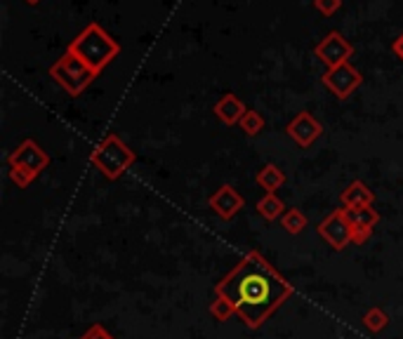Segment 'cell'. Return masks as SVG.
Here are the masks:
<instances>
[{
    "label": "cell",
    "mask_w": 403,
    "mask_h": 339,
    "mask_svg": "<svg viewBox=\"0 0 403 339\" xmlns=\"http://www.w3.org/2000/svg\"><path fill=\"white\" fill-rule=\"evenodd\" d=\"M215 295L234 304L236 316L250 330H257L279 307L295 295L293 283L274 269V264L250 250L229 274L215 286Z\"/></svg>",
    "instance_id": "6da1fadb"
},
{
    "label": "cell",
    "mask_w": 403,
    "mask_h": 339,
    "mask_svg": "<svg viewBox=\"0 0 403 339\" xmlns=\"http://www.w3.org/2000/svg\"><path fill=\"white\" fill-rule=\"evenodd\" d=\"M69 52L80 57L97 73H102L104 66L113 62L120 54V45L99 24H87L85 29L80 31V36L69 45Z\"/></svg>",
    "instance_id": "7a4b0ae2"
},
{
    "label": "cell",
    "mask_w": 403,
    "mask_h": 339,
    "mask_svg": "<svg viewBox=\"0 0 403 339\" xmlns=\"http://www.w3.org/2000/svg\"><path fill=\"white\" fill-rule=\"evenodd\" d=\"M134 160H137L134 151L118 137V134H113V132L106 134V137L99 141V146L90 155L92 165H95L99 172H102L104 177L111 179V181L123 177Z\"/></svg>",
    "instance_id": "3957f363"
},
{
    "label": "cell",
    "mask_w": 403,
    "mask_h": 339,
    "mask_svg": "<svg viewBox=\"0 0 403 339\" xmlns=\"http://www.w3.org/2000/svg\"><path fill=\"white\" fill-rule=\"evenodd\" d=\"M50 76L55 78L57 83L71 94V97H78V94H83L85 87L90 85L99 73L92 69V66H87L80 57H76L73 52L66 50L64 57L59 59L57 64H52Z\"/></svg>",
    "instance_id": "277c9868"
},
{
    "label": "cell",
    "mask_w": 403,
    "mask_h": 339,
    "mask_svg": "<svg viewBox=\"0 0 403 339\" xmlns=\"http://www.w3.org/2000/svg\"><path fill=\"white\" fill-rule=\"evenodd\" d=\"M316 231L321 238H324L333 250H338V252H342V250L352 243V224L347 222L345 207L333 210V212L316 226Z\"/></svg>",
    "instance_id": "5b68a950"
},
{
    "label": "cell",
    "mask_w": 403,
    "mask_h": 339,
    "mask_svg": "<svg viewBox=\"0 0 403 339\" xmlns=\"http://www.w3.org/2000/svg\"><path fill=\"white\" fill-rule=\"evenodd\" d=\"M8 165L22 167L26 172H31L33 177H38V174L50 165V155L45 153V148L36 144L33 139H24L22 144L8 155Z\"/></svg>",
    "instance_id": "8992f818"
},
{
    "label": "cell",
    "mask_w": 403,
    "mask_h": 339,
    "mask_svg": "<svg viewBox=\"0 0 403 339\" xmlns=\"http://www.w3.org/2000/svg\"><path fill=\"white\" fill-rule=\"evenodd\" d=\"M361 83H364V76H361V73L356 71L349 62L335 66V69H328L324 73V85L338 99H347Z\"/></svg>",
    "instance_id": "52a82bcc"
},
{
    "label": "cell",
    "mask_w": 403,
    "mask_h": 339,
    "mask_svg": "<svg viewBox=\"0 0 403 339\" xmlns=\"http://www.w3.org/2000/svg\"><path fill=\"white\" fill-rule=\"evenodd\" d=\"M316 57L328 69H335V66L345 64L347 59L352 57V45L347 43V38L342 36V33L333 31L316 45Z\"/></svg>",
    "instance_id": "ba28073f"
},
{
    "label": "cell",
    "mask_w": 403,
    "mask_h": 339,
    "mask_svg": "<svg viewBox=\"0 0 403 339\" xmlns=\"http://www.w3.org/2000/svg\"><path fill=\"white\" fill-rule=\"evenodd\" d=\"M286 132H288V137H290L295 144L302 146V148H309L321 137V132H324V125L319 123L316 118L312 116L309 111H302L298 113L290 123H288L286 127Z\"/></svg>",
    "instance_id": "9c48e42d"
},
{
    "label": "cell",
    "mask_w": 403,
    "mask_h": 339,
    "mask_svg": "<svg viewBox=\"0 0 403 339\" xmlns=\"http://www.w3.org/2000/svg\"><path fill=\"white\" fill-rule=\"evenodd\" d=\"M207 205L212 207V212L217 215L219 219L229 222L241 212V207L245 205V200L231 184H224V186H219L210 198H207Z\"/></svg>",
    "instance_id": "30bf717a"
},
{
    "label": "cell",
    "mask_w": 403,
    "mask_h": 339,
    "mask_svg": "<svg viewBox=\"0 0 403 339\" xmlns=\"http://www.w3.org/2000/svg\"><path fill=\"white\" fill-rule=\"evenodd\" d=\"M245 104L241 101L236 94L226 92L217 104H215V116H217L224 125H236L241 123V118L245 116Z\"/></svg>",
    "instance_id": "8fae6325"
},
{
    "label": "cell",
    "mask_w": 403,
    "mask_h": 339,
    "mask_svg": "<svg viewBox=\"0 0 403 339\" xmlns=\"http://www.w3.org/2000/svg\"><path fill=\"white\" fill-rule=\"evenodd\" d=\"M373 200H375L373 191L359 179L352 181V184L345 188V193H342V205L345 207H366V205H373Z\"/></svg>",
    "instance_id": "7c38bea8"
},
{
    "label": "cell",
    "mask_w": 403,
    "mask_h": 339,
    "mask_svg": "<svg viewBox=\"0 0 403 339\" xmlns=\"http://www.w3.org/2000/svg\"><path fill=\"white\" fill-rule=\"evenodd\" d=\"M255 181H257V186L264 188L267 193H276L279 188L286 184V174H283V170H281L279 165H274V162H267V165L257 172Z\"/></svg>",
    "instance_id": "4fadbf2b"
},
{
    "label": "cell",
    "mask_w": 403,
    "mask_h": 339,
    "mask_svg": "<svg viewBox=\"0 0 403 339\" xmlns=\"http://www.w3.org/2000/svg\"><path fill=\"white\" fill-rule=\"evenodd\" d=\"M345 215H347V222L352 224V229H375V224L380 222V215L378 210L366 205V207H345Z\"/></svg>",
    "instance_id": "5bb4252c"
},
{
    "label": "cell",
    "mask_w": 403,
    "mask_h": 339,
    "mask_svg": "<svg viewBox=\"0 0 403 339\" xmlns=\"http://www.w3.org/2000/svg\"><path fill=\"white\" fill-rule=\"evenodd\" d=\"M283 200L279 198L276 193H264L262 198L257 200V212L264 217V219L269 222H274V219H279V217H283Z\"/></svg>",
    "instance_id": "9a60e30c"
},
{
    "label": "cell",
    "mask_w": 403,
    "mask_h": 339,
    "mask_svg": "<svg viewBox=\"0 0 403 339\" xmlns=\"http://www.w3.org/2000/svg\"><path fill=\"white\" fill-rule=\"evenodd\" d=\"M281 226H283L288 234L298 236V234H302L309 226V219H307V215L302 212V210L288 207L286 212H283V217H281Z\"/></svg>",
    "instance_id": "2e32d148"
},
{
    "label": "cell",
    "mask_w": 403,
    "mask_h": 339,
    "mask_svg": "<svg viewBox=\"0 0 403 339\" xmlns=\"http://www.w3.org/2000/svg\"><path fill=\"white\" fill-rule=\"evenodd\" d=\"M361 321H364L366 330H371L373 335H378V332L387 330V325H389V316H387V311H385V309L373 307V309H368V311H366Z\"/></svg>",
    "instance_id": "e0dca14e"
},
{
    "label": "cell",
    "mask_w": 403,
    "mask_h": 339,
    "mask_svg": "<svg viewBox=\"0 0 403 339\" xmlns=\"http://www.w3.org/2000/svg\"><path fill=\"white\" fill-rule=\"evenodd\" d=\"M210 314L215 316V321H219V323H226L229 318L236 316V309H234V304L231 302H226L224 297H219V295H215V300L210 302Z\"/></svg>",
    "instance_id": "ac0fdd59"
},
{
    "label": "cell",
    "mask_w": 403,
    "mask_h": 339,
    "mask_svg": "<svg viewBox=\"0 0 403 339\" xmlns=\"http://www.w3.org/2000/svg\"><path fill=\"white\" fill-rule=\"evenodd\" d=\"M241 130H243L248 137H257V134L264 130V118L260 116L257 111H252V108H248L245 116L241 118Z\"/></svg>",
    "instance_id": "d6986e66"
},
{
    "label": "cell",
    "mask_w": 403,
    "mask_h": 339,
    "mask_svg": "<svg viewBox=\"0 0 403 339\" xmlns=\"http://www.w3.org/2000/svg\"><path fill=\"white\" fill-rule=\"evenodd\" d=\"M80 339H113V335L104 328L102 323H95V325H90L83 335H80Z\"/></svg>",
    "instance_id": "ffe728a7"
},
{
    "label": "cell",
    "mask_w": 403,
    "mask_h": 339,
    "mask_svg": "<svg viewBox=\"0 0 403 339\" xmlns=\"http://www.w3.org/2000/svg\"><path fill=\"white\" fill-rule=\"evenodd\" d=\"M314 5H316V10L321 12V15L331 17L342 8V0H314Z\"/></svg>",
    "instance_id": "44dd1931"
},
{
    "label": "cell",
    "mask_w": 403,
    "mask_h": 339,
    "mask_svg": "<svg viewBox=\"0 0 403 339\" xmlns=\"http://www.w3.org/2000/svg\"><path fill=\"white\" fill-rule=\"evenodd\" d=\"M371 236H373V229H364V226L352 229V243H354V245H364Z\"/></svg>",
    "instance_id": "7402d4cb"
},
{
    "label": "cell",
    "mask_w": 403,
    "mask_h": 339,
    "mask_svg": "<svg viewBox=\"0 0 403 339\" xmlns=\"http://www.w3.org/2000/svg\"><path fill=\"white\" fill-rule=\"evenodd\" d=\"M392 50H394V54H396V57H399V59H401V62H403V33H401V36H399V38H396V40H394Z\"/></svg>",
    "instance_id": "603a6c76"
},
{
    "label": "cell",
    "mask_w": 403,
    "mask_h": 339,
    "mask_svg": "<svg viewBox=\"0 0 403 339\" xmlns=\"http://www.w3.org/2000/svg\"><path fill=\"white\" fill-rule=\"evenodd\" d=\"M26 3H29V5H36V3H40V0H26Z\"/></svg>",
    "instance_id": "cb8c5ba5"
}]
</instances>
